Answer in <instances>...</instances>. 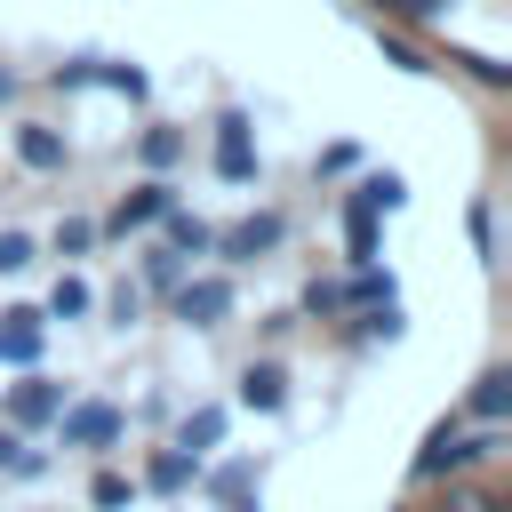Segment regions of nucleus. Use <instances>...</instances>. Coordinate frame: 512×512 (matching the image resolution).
I'll return each mask as SVG.
<instances>
[{"label": "nucleus", "instance_id": "nucleus-18", "mask_svg": "<svg viewBox=\"0 0 512 512\" xmlns=\"http://www.w3.org/2000/svg\"><path fill=\"white\" fill-rule=\"evenodd\" d=\"M160 224H168V248H184V256H200V248H208V224H200L192 208H176V200H168V208H160Z\"/></svg>", "mask_w": 512, "mask_h": 512}, {"label": "nucleus", "instance_id": "nucleus-30", "mask_svg": "<svg viewBox=\"0 0 512 512\" xmlns=\"http://www.w3.org/2000/svg\"><path fill=\"white\" fill-rule=\"evenodd\" d=\"M32 264V232H0V272H24Z\"/></svg>", "mask_w": 512, "mask_h": 512}, {"label": "nucleus", "instance_id": "nucleus-25", "mask_svg": "<svg viewBox=\"0 0 512 512\" xmlns=\"http://www.w3.org/2000/svg\"><path fill=\"white\" fill-rule=\"evenodd\" d=\"M376 16H408V24H432V16H448L456 0H368Z\"/></svg>", "mask_w": 512, "mask_h": 512}, {"label": "nucleus", "instance_id": "nucleus-27", "mask_svg": "<svg viewBox=\"0 0 512 512\" xmlns=\"http://www.w3.org/2000/svg\"><path fill=\"white\" fill-rule=\"evenodd\" d=\"M464 224H472V248L496 264V208H488V200H472V216H464Z\"/></svg>", "mask_w": 512, "mask_h": 512}, {"label": "nucleus", "instance_id": "nucleus-4", "mask_svg": "<svg viewBox=\"0 0 512 512\" xmlns=\"http://www.w3.org/2000/svg\"><path fill=\"white\" fill-rule=\"evenodd\" d=\"M280 240H288V224H280V216H240L232 232H208V248H216V256H232V264H256V256H272Z\"/></svg>", "mask_w": 512, "mask_h": 512}, {"label": "nucleus", "instance_id": "nucleus-10", "mask_svg": "<svg viewBox=\"0 0 512 512\" xmlns=\"http://www.w3.org/2000/svg\"><path fill=\"white\" fill-rule=\"evenodd\" d=\"M240 408H256V416L288 408V376H280V360H248V368H240Z\"/></svg>", "mask_w": 512, "mask_h": 512}, {"label": "nucleus", "instance_id": "nucleus-17", "mask_svg": "<svg viewBox=\"0 0 512 512\" xmlns=\"http://www.w3.org/2000/svg\"><path fill=\"white\" fill-rule=\"evenodd\" d=\"M0 472L40 480V472H48V456H40V448H24V432H16V424H0Z\"/></svg>", "mask_w": 512, "mask_h": 512}, {"label": "nucleus", "instance_id": "nucleus-20", "mask_svg": "<svg viewBox=\"0 0 512 512\" xmlns=\"http://www.w3.org/2000/svg\"><path fill=\"white\" fill-rule=\"evenodd\" d=\"M248 480H256V464H248V456H232V464H216V472H208V496H216V504H232V496H248Z\"/></svg>", "mask_w": 512, "mask_h": 512}, {"label": "nucleus", "instance_id": "nucleus-1", "mask_svg": "<svg viewBox=\"0 0 512 512\" xmlns=\"http://www.w3.org/2000/svg\"><path fill=\"white\" fill-rule=\"evenodd\" d=\"M504 448V424H464V416H440L432 432H424V448H416V464H408V480H448V472H472V464H488Z\"/></svg>", "mask_w": 512, "mask_h": 512}, {"label": "nucleus", "instance_id": "nucleus-3", "mask_svg": "<svg viewBox=\"0 0 512 512\" xmlns=\"http://www.w3.org/2000/svg\"><path fill=\"white\" fill-rule=\"evenodd\" d=\"M256 128H248V112L232 104V112H216V176L224 184H256V144H248Z\"/></svg>", "mask_w": 512, "mask_h": 512}, {"label": "nucleus", "instance_id": "nucleus-21", "mask_svg": "<svg viewBox=\"0 0 512 512\" xmlns=\"http://www.w3.org/2000/svg\"><path fill=\"white\" fill-rule=\"evenodd\" d=\"M344 240H352V264H376V216L368 208H344Z\"/></svg>", "mask_w": 512, "mask_h": 512}, {"label": "nucleus", "instance_id": "nucleus-19", "mask_svg": "<svg viewBox=\"0 0 512 512\" xmlns=\"http://www.w3.org/2000/svg\"><path fill=\"white\" fill-rule=\"evenodd\" d=\"M88 304H96V288H88V280H80V272H64V280H56V288H48V320H80V312H88Z\"/></svg>", "mask_w": 512, "mask_h": 512}, {"label": "nucleus", "instance_id": "nucleus-16", "mask_svg": "<svg viewBox=\"0 0 512 512\" xmlns=\"http://www.w3.org/2000/svg\"><path fill=\"white\" fill-rule=\"evenodd\" d=\"M224 440V408H192L184 424H176V448H192V456H208Z\"/></svg>", "mask_w": 512, "mask_h": 512}, {"label": "nucleus", "instance_id": "nucleus-12", "mask_svg": "<svg viewBox=\"0 0 512 512\" xmlns=\"http://www.w3.org/2000/svg\"><path fill=\"white\" fill-rule=\"evenodd\" d=\"M400 200H408V176H400V168H376V176H360V184H352V200H344V208H368V216H392Z\"/></svg>", "mask_w": 512, "mask_h": 512}, {"label": "nucleus", "instance_id": "nucleus-2", "mask_svg": "<svg viewBox=\"0 0 512 512\" xmlns=\"http://www.w3.org/2000/svg\"><path fill=\"white\" fill-rule=\"evenodd\" d=\"M56 440L64 448H112L120 440V408L112 400H72V408H56Z\"/></svg>", "mask_w": 512, "mask_h": 512}, {"label": "nucleus", "instance_id": "nucleus-6", "mask_svg": "<svg viewBox=\"0 0 512 512\" xmlns=\"http://www.w3.org/2000/svg\"><path fill=\"white\" fill-rule=\"evenodd\" d=\"M40 344H48V312H32V304L0 312V360L8 368H40Z\"/></svg>", "mask_w": 512, "mask_h": 512}, {"label": "nucleus", "instance_id": "nucleus-31", "mask_svg": "<svg viewBox=\"0 0 512 512\" xmlns=\"http://www.w3.org/2000/svg\"><path fill=\"white\" fill-rule=\"evenodd\" d=\"M88 240H96V224H88V216H64V232H56V248H64V256H80Z\"/></svg>", "mask_w": 512, "mask_h": 512}, {"label": "nucleus", "instance_id": "nucleus-26", "mask_svg": "<svg viewBox=\"0 0 512 512\" xmlns=\"http://www.w3.org/2000/svg\"><path fill=\"white\" fill-rule=\"evenodd\" d=\"M448 64H464L480 88H512V64H496V56H448Z\"/></svg>", "mask_w": 512, "mask_h": 512}, {"label": "nucleus", "instance_id": "nucleus-32", "mask_svg": "<svg viewBox=\"0 0 512 512\" xmlns=\"http://www.w3.org/2000/svg\"><path fill=\"white\" fill-rule=\"evenodd\" d=\"M136 312H144V288H120V296H112V320H120V328H128V320H136Z\"/></svg>", "mask_w": 512, "mask_h": 512}, {"label": "nucleus", "instance_id": "nucleus-24", "mask_svg": "<svg viewBox=\"0 0 512 512\" xmlns=\"http://www.w3.org/2000/svg\"><path fill=\"white\" fill-rule=\"evenodd\" d=\"M136 152H144V168H176V160H184V136H176V128H152Z\"/></svg>", "mask_w": 512, "mask_h": 512}, {"label": "nucleus", "instance_id": "nucleus-5", "mask_svg": "<svg viewBox=\"0 0 512 512\" xmlns=\"http://www.w3.org/2000/svg\"><path fill=\"white\" fill-rule=\"evenodd\" d=\"M168 304H176L184 328H216V320L232 312V280H192V272H184V280L168 288Z\"/></svg>", "mask_w": 512, "mask_h": 512}, {"label": "nucleus", "instance_id": "nucleus-33", "mask_svg": "<svg viewBox=\"0 0 512 512\" xmlns=\"http://www.w3.org/2000/svg\"><path fill=\"white\" fill-rule=\"evenodd\" d=\"M8 96H16V80H8V72H0V104H8Z\"/></svg>", "mask_w": 512, "mask_h": 512}, {"label": "nucleus", "instance_id": "nucleus-22", "mask_svg": "<svg viewBox=\"0 0 512 512\" xmlns=\"http://www.w3.org/2000/svg\"><path fill=\"white\" fill-rule=\"evenodd\" d=\"M88 504H96V512H128V504H136V480H120V472H96Z\"/></svg>", "mask_w": 512, "mask_h": 512}, {"label": "nucleus", "instance_id": "nucleus-13", "mask_svg": "<svg viewBox=\"0 0 512 512\" xmlns=\"http://www.w3.org/2000/svg\"><path fill=\"white\" fill-rule=\"evenodd\" d=\"M168 200H176V184H136V192L112 208V232H144V224H160Z\"/></svg>", "mask_w": 512, "mask_h": 512}, {"label": "nucleus", "instance_id": "nucleus-14", "mask_svg": "<svg viewBox=\"0 0 512 512\" xmlns=\"http://www.w3.org/2000/svg\"><path fill=\"white\" fill-rule=\"evenodd\" d=\"M192 480H200V456H192V448H160V456H152V472H144V488H152V496H184Z\"/></svg>", "mask_w": 512, "mask_h": 512}, {"label": "nucleus", "instance_id": "nucleus-15", "mask_svg": "<svg viewBox=\"0 0 512 512\" xmlns=\"http://www.w3.org/2000/svg\"><path fill=\"white\" fill-rule=\"evenodd\" d=\"M184 264H192V256H184V248H168V240H160V248H144V288H152V296H168V288L184 280Z\"/></svg>", "mask_w": 512, "mask_h": 512}, {"label": "nucleus", "instance_id": "nucleus-11", "mask_svg": "<svg viewBox=\"0 0 512 512\" xmlns=\"http://www.w3.org/2000/svg\"><path fill=\"white\" fill-rule=\"evenodd\" d=\"M464 416H480V424H504V416H512V368H480V376H472V400H464Z\"/></svg>", "mask_w": 512, "mask_h": 512}, {"label": "nucleus", "instance_id": "nucleus-23", "mask_svg": "<svg viewBox=\"0 0 512 512\" xmlns=\"http://www.w3.org/2000/svg\"><path fill=\"white\" fill-rule=\"evenodd\" d=\"M376 48H384V64H400V72H432V56H424L416 40H400V32H376Z\"/></svg>", "mask_w": 512, "mask_h": 512}, {"label": "nucleus", "instance_id": "nucleus-28", "mask_svg": "<svg viewBox=\"0 0 512 512\" xmlns=\"http://www.w3.org/2000/svg\"><path fill=\"white\" fill-rule=\"evenodd\" d=\"M440 512H504V496H488V488H448Z\"/></svg>", "mask_w": 512, "mask_h": 512}, {"label": "nucleus", "instance_id": "nucleus-9", "mask_svg": "<svg viewBox=\"0 0 512 512\" xmlns=\"http://www.w3.org/2000/svg\"><path fill=\"white\" fill-rule=\"evenodd\" d=\"M16 160H24V168H40V176H56V168L72 160V144H64V128L24 120V128H16Z\"/></svg>", "mask_w": 512, "mask_h": 512}, {"label": "nucleus", "instance_id": "nucleus-8", "mask_svg": "<svg viewBox=\"0 0 512 512\" xmlns=\"http://www.w3.org/2000/svg\"><path fill=\"white\" fill-rule=\"evenodd\" d=\"M56 408H64V384H48V376H24V384L8 392V424H16V432L56 424Z\"/></svg>", "mask_w": 512, "mask_h": 512}, {"label": "nucleus", "instance_id": "nucleus-29", "mask_svg": "<svg viewBox=\"0 0 512 512\" xmlns=\"http://www.w3.org/2000/svg\"><path fill=\"white\" fill-rule=\"evenodd\" d=\"M336 304H344V288H336V280H312V288H304V312H312V320H328Z\"/></svg>", "mask_w": 512, "mask_h": 512}, {"label": "nucleus", "instance_id": "nucleus-7", "mask_svg": "<svg viewBox=\"0 0 512 512\" xmlns=\"http://www.w3.org/2000/svg\"><path fill=\"white\" fill-rule=\"evenodd\" d=\"M56 88H120V96H144L152 80H144L136 64H96V56H80V64L56 72Z\"/></svg>", "mask_w": 512, "mask_h": 512}]
</instances>
